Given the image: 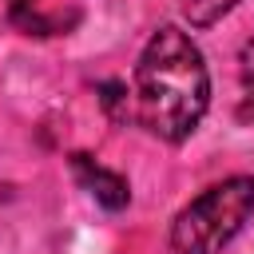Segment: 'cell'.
<instances>
[{"label": "cell", "instance_id": "obj_1", "mask_svg": "<svg viewBox=\"0 0 254 254\" xmlns=\"http://www.w3.org/2000/svg\"><path fill=\"white\" fill-rule=\"evenodd\" d=\"M131 103H135L131 115L155 139L183 143L194 135V127L210 107V71L198 44L183 28L163 24L147 40L135 64Z\"/></svg>", "mask_w": 254, "mask_h": 254}, {"label": "cell", "instance_id": "obj_2", "mask_svg": "<svg viewBox=\"0 0 254 254\" xmlns=\"http://www.w3.org/2000/svg\"><path fill=\"white\" fill-rule=\"evenodd\" d=\"M254 218V179L234 175L190 198L171 222V250L175 254H222L242 226Z\"/></svg>", "mask_w": 254, "mask_h": 254}, {"label": "cell", "instance_id": "obj_3", "mask_svg": "<svg viewBox=\"0 0 254 254\" xmlns=\"http://www.w3.org/2000/svg\"><path fill=\"white\" fill-rule=\"evenodd\" d=\"M71 171H75V179L91 190V198H95L99 206H107V210H123V206L131 202V187H127V179L115 175V171H107V167H99L91 155H71Z\"/></svg>", "mask_w": 254, "mask_h": 254}, {"label": "cell", "instance_id": "obj_4", "mask_svg": "<svg viewBox=\"0 0 254 254\" xmlns=\"http://www.w3.org/2000/svg\"><path fill=\"white\" fill-rule=\"evenodd\" d=\"M238 4L242 0H183V16L190 20V28H210L226 12H234Z\"/></svg>", "mask_w": 254, "mask_h": 254}, {"label": "cell", "instance_id": "obj_5", "mask_svg": "<svg viewBox=\"0 0 254 254\" xmlns=\"http://www.w3.org/2000/svg\"><path fill=\"white\" fill-rule=\"evenodd\" d=\"M8 8H12V16H16V20H24V16H32L36 0H8Z\"/></svg>", "mask_w": 254, "mask_h": 254}]
</instances>
